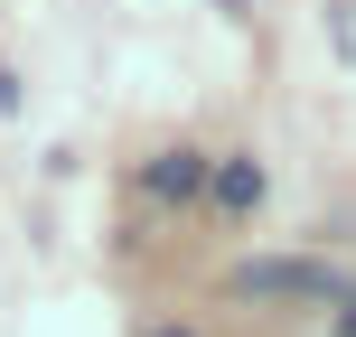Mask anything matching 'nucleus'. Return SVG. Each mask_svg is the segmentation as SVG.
<instances>
[{"label": "nucleus", "mask_w": 356, "mask_h": 337, "mask_svg": "<svg viewBox=\"0 0 356 337\" xmlns=\"http://www.w3.org/2000/svg\"><path fill=\"white\" fill-rule=\"evenodd\" d=\"M234 290L244 300H338V272L328 263H244Z\"/></svg>", "instance_id": "nucleus-1"}, {"label": "nucleus", "mask_w": 356, "mask_h": 337, "mask_svg": "<svg viewBox=\"0 0 356 337\" xmlns=\"http://www.w3.org/2000/svg\"><path fill=\"white\" fill-rule=\"evenodd\" d=\"M150 188H160V197H188V188H197V160H188V150H169V160L150 169Z\"/></svg>", "instance_id": "nucleus-2"}, {"label": "nucleus", "mask_w": 356, "mask_h": 337, "mask_svg": "<svg viewBox=\"0 0 356 337\" xmlns=\"http://www.w3.org/2000/svg\"><path fill=\"white\" fill-rule=\"evenodd\" d=\"M216 197H225V206H253V197H263V178L234 160V169H216Z\"/></svg>", "instance_id": "nucleus-3"}]
</instances>
